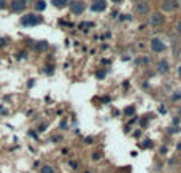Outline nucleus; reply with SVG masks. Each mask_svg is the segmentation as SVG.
I'll return each mask as SVG.
<instances>
[{"label": "nucleus", "mask_w": 181, "mask_h": 173, "mask_svg": "<svg viewBox=\"0 0 181 173\" xmlns=\"http://www.w3.org/2000/svg\"><path fill=\"white\" fill-rule=\"evenodd\" d=\"M41 22V17L40 16H37V14H26L22 16V19H21V24L22 25H37V24H40Z\"/></svg>", "instance_id": "obj_1"}, {"label": "nucleus", "mask_w": 181, "mask_h": 173, "mask_svg": "<svg viewBox=\"0 0 181 173\" xmlns=\"http://www.w3.org/2000/svg\"><path fill=\"white\" fill-rule=\"evenodd\" d=\"M151 49L154 52H162L165 49V43L162 41L160 38H152L151 40Z\"/></svg>", "instance_id": "obj_2"}, {"label": "nucleus", "mask_w": 181, "mask_h": 173, "mask_svg": "<svg viewBox=\"0 0 181 173\" xmlns=\"http://www.w3.org/2000/svg\"><path fill=\"white\" fill-rule=\"evenodd\" d=\"M70 10L75 14H80V13L84 11V3L81 2V0H73V2H70Z\"/></svg>", "instance_id": "obj_3"}, {"label": "nucleus", "mask_w": 181, "mask_h": 173, "mask_svg": "<svg viewBox=\"0 0 181 173\" xmlns=\"http://www.w3.org/2000/svg\"><path fill=\"white\" fill-rule=\"evenodd\" d=\"M149 22H151V25L157 27V25H160L162 22H164V16H162L160 13H152L151 17H149Z\"/></svg>", "instance_id": "obj_4"}, {"label": "nucleus", "mask_w": 181, "mask_h": 173, "mask_svg": "<svg viewBox=\"0 0 181 173\" xmlns=\"http://www.w3.org/2000/svg\"><path fill=\"white\" fill-rule=\"evenodd\" d=\"M26 8V0H13L11 2V10L13 11H22Z\"/></svg>", "instance_id": "obj_5"}, {"label": "nucleus", "mask_w": 181, "mask_h": 173, "mask_svg": "<svg viewBox=\"0 0 181 173\" xmlns=\"http://www.w3.org/2000/svg\"><path fill=\"white\" fill-rule=\"evenodd\" d=\"M105 8H107L105 0H95V2L91 5V10H92V11H103Z\"/></svg>", "instance_id": "obj_6"}, {"label": "nucleus", "mask_w": 181, "mask_h": 173, "mask_svg": "<svg viewBox=\"0 0 181 173\" xmlns=\"http://www.w3.org/2000/svg\"><path fill=\"white\" fill-rule=\"evenodd\" d=\"M176 6H178V3L175 0H164V3H162V8H164L165 11H171V10H175Z\"/></svg>", "instance_id": "obj_7"}, {"label": "nucleus", "mask_w": 181, "mask_h": 173, "mask_svg": "<svg viewBox=\"0 0 181 173\" xmlns=\"http://www.w3.org/2000/svg\"><path fill=\"white\" fill-rule=\"evenodd\" d=\"M157 70H159V73H167L168 71V62L167 60H160L157 63Z\"/></svg>", "instance_id": "obj_8"}, {"label": "nucleus", "mask_w": 181, "mask_h": 173, "mask_svg": "<svg viewBox=\"0 0 181 173\" xmlns=\"http://www.w3.org/2000/svg\"><path fill=\"white\" fill-rule=\"evenodd\" d=\"M137 11H138L140 14H146V11H148V5H146L145 2H138V3H137Z\"/></svg>", "instance_id": "obj_9"}, {"label": "nucleus", "mask_w": 181, "mask_h": 173, "mask_svg": "<svg viewBox=\"0 0 181 173\" xmlns=\"http://www.w3.org/2000/svg\"><path fill=\"white\" fill-rule=\"evenodd\" d=\"M33 48H35L37 51H45V49L48 48V41H45V40H43V41H37Z\"/></svg>", "instance_id": "obj_10"}, {"label": "nucleus", "mask_w": 181, "mask_h": 173, "mask_svg": "<svg viewBox=\"0 0 181 173\" xmlns=\"http://www.w3.org/2000/svg\"><path fill=\"white\" fill-rule=\"evenodd\" d=\"M51 3L57 8H64L67 3H69V0H51Z\"/></svg>", "instance_id": "obj_11"}, {"label": "nucleus", "mask_w": 181, "mask_h": 173, "mask_svg": "<svg viewBox=\"0 0 181 173\" xmlns=\"http://www.w3.org/2000/svg\"><path fill=\"white\" fill-rule=\"evenodd\" d=\"M46 8V3H45V0H38V2L35 3V10L37 11H43Z\"/></svg>", "instance_id": "obj_12"}, {"label": "nucleus", "mask_w": 181, "mask_h": 173, "mask_svg": "<svg viewBox=\"0 0 181 173\" xmlns=\"http://www.w3.org/2000/svg\"><path fill=\"white\" fill-rule=\"evenodd\" d=\"M133 113H135V108H133V106H127L126 110H124V114H126V116H130Z\"/></svg>", "instance_id": "obj_13"}, {"label": "nucleus", "mask_w": 181, "mask_h": 173, "mask_svg": "<svg viewBox=\"0 0 181 173\" xmlns=\"http://www.w3.org/2000/svg\"><path fill=\"white\" fill-rule=\"evenodd\" d=\"M41 173H54V170H53V167H49V165H45V167L41 168Z\"/></svg>", "instance_id": "obj_14"}, {"label": "nucleus", "mask_w": 181, "mask_h": 173, "mask_svg": "<svg viewBox=\"0 0 181 173\" xmlns=\"http://www.w3.org/2000/svg\"><path fill=\"white\" fill-rule=\"evenodd\" d=\"M92 25H94L92 22H84V24H81L80 27H81V29H83V27H92Z\"/></svg>", "instance_id": "obj_15"}, {"label": "nucleus", "mask_w": 181, "mask_h": 173, "mask_svg": "<svg viewBox=\"0 0 181 173\" xmlns=\"http://www.w3.org/2000/svg\"><path fill=\"white\" fill-rule=\"evenodd\" d=\"M103 76H105V71H102V70H100V71H97V78H100V79H102Z\"/></svg>", "instance_id": "obj_16"}, {"label": "nucleus", "mask_w": 181, "mask_h": 173, "mask_svg": "<svg viewBox=\"0 0 181 173\" xmlns=\"http://www.w3.org/2000/svg\"><path fill=\"white\" fill-rule=\"evenodd\" d=\"M176 30L181 33V19H179V21H178V24H176Z\"/></svg>", "instance_id": "obj_17"}, {"label": "nucleus", "mask_w": 181, "mask_h": 173, "mask_svg": "<svg viewBox=\"0 0 181 173\" xmlns=\"http://www.w3.org/2000/svg\"><path fill=\"white\" fill-rule=\"evenodd\" d=\"M46 73H53V65H48V68H46Z\"/></svg>", "instance_id": "obj_18"}, {"label": "nucleus", "mask_w": 181, "mask_h": 173, "mask_svg": "<svg viewBox=\"0 0 181 173\" xmlns=\"http://www.w3.org/2000/svg\"><path fill=\"white\" fill-rule=\"evenodd\" d=\"M92 159H94V160H97V159H100V154H92Z\"/></svg>", "instance_id": "obj_19"}, {"label": "nucleus", "mask_w": 181, "mask_h": 173, "mask_svg": "<svg viewBox=\"0 0 181 173\" xmlns=\"http://www.w3.org/2000/svg\"><path fill=\"white\" fill-rule=\"evenodd\" d=\"M5 43H6L5 38H0V46H5Z\"/></svg>", "instance_id": "obj_20"}, {"label": "nucleus", "mask_w": 181, "mask_h": 173, "mask_svg": "<svg viewBox=\"0 0 181 173\" xmlns=\"http://www.w3.org/2000/svg\"><path fill=\"white\" fill-rule=\"evenodd\" d=\"M171 98H173V100H178V98H181V94H175Z\"/></svg>", "instance_id": "obj_21"}, {"label": "nucleus", "mask_w": 181, "mask_h": 173, "mask_svg": "<svg viewBox=\"0 0 181 173\" xmlns=\"http://www.w3.org/2000/svg\"><path fill=\"white\" fill-rule=\"evenodd\" d=\"M3 6H5V0H0V10H2Z\"/></svg>", "instance_id": "obj_22"}, {"label": "nucleus", "mask_w": 181, "mask_h": 173, "mask_svg": "<svg viewBox=\"0 0 181 173\" xmlns=\"http://www.w3.org/2000/svg\"><path fill=\"white\" fill-rule=\"evenodd\" d=\"M178 73H179V76H181V65L178 67Z\"/></svg>", "instance_id": "obj_23"}, {"label": "nucleus", "mask_w": 181, "mask_h": 173, "mask_svg": "<svg viewBox=\"0 0 181 173\" xmlns=\"http://www.w3.org/2000/svg\"><path fill=\"white\" fill-rule=\"evenodd\" d=\"M113 2H121V0H113Z\"/></svg>", "instance_id": "obj_24"}]
</instances>
